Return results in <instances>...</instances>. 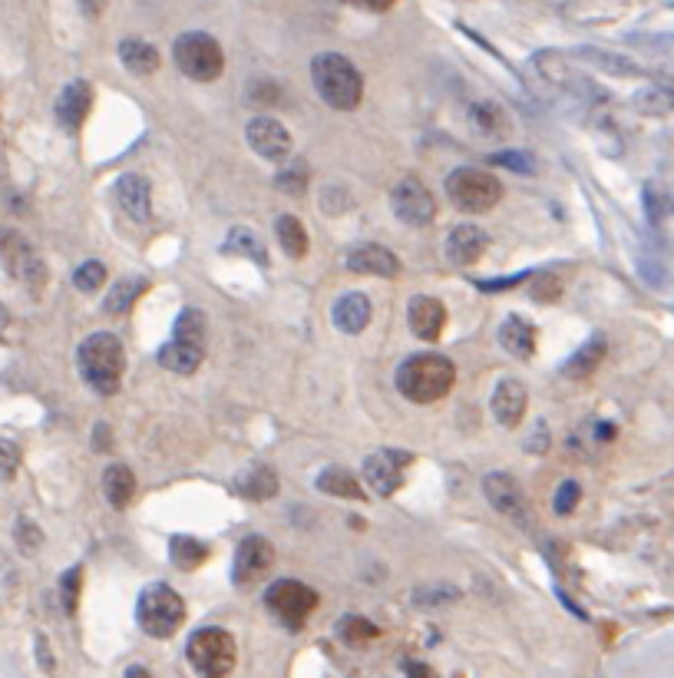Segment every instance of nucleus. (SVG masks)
Segmentation results:
<instances>
[{"mask_svg": "<svg viewBox=\"0 0 674 678\" xmlns=\"http://www.w3.org/2000/svg\"><path fill=\"white\" fill-rule=\"evenodd\" d=\"M14 540L20 546V553H37L40 543H43V533L34 520H27V516H20L17 526H14Z\"/></svg>", "mask_w": 674, "mask_h": 678, "instance_id": "ea45409f", "label": "nucleus"}, {"mask_svg": "<svg viewBox=\"0 0 674 678\" xmlns=\"http://www.w3.org/2000/svg\"><path fill=\"white\" fill-rule=\"evenodd\" d=\"M202 358H205V344H192V341H179V338H172L166 348L159 351V364L176 374H195Z\"/></svg>", "mask_w": 674, "mask_h": 678, "instance_id": "5701e85b", "label": "nucleus"}, {"mask_svg": "<svg viewBox=\"0 0 674 678\" xmlns=\"http://www.w3.org/2000/svg\"><path fill=\"white\" fill-rule=\"evenodd\" d=\"M80 583H83V569L80 566L67 569V573H63V579H60L63 612H70V616H73V609H76V599H80Z\"/></svg>", "mask_w": 674, "mask_h": 678, "instance_id": "a19ab883", "label": "nucleus"}, {"mask_svg": "<svg viewBox=\"0 0 674 678\" xmlns=\"http://www.w3.org/2000/svg\"><path fill=\"white\" fill-rule=\"evenodd\" d=\"M222 252L225 255H245V258H252L255 265L268 268V249H265V242L258 239L252 229H245V225H238V229H232V232L225 235Z\"/></svg>", "mask_w": 674, "mask_h": 678, "instance_id": "c85d7f7f", "label": "nucleus"}, {"mask_svg": "<svg viewBox=\"0 0 674 678\" xmlns=\"http://www.w3.org/2000/svg\"><path fill=\"white\" fill-rule=\"evenodd\" d=\"M347 268L354 275H377V278H394L400 275V258L384 249V245H357V249L347 252Z\"/></svg>", "mask_w": 674, "mask_h": 678, "instance_id": "a211bd4d", "label": "nucleus"}, {"mask_svg": "<svg viewBox=\"0 0 674 678\" xmlns=\"http://www.w3.org/2000/svg\"><path fill=\"white\" fill-rule=\"evenodd\" d=\"M489 163L506 166V169H513V172H526V176H532V172H536V156L523 153V149H506V153H493V156H489Z\"/></svg>", "mask_w": 674, "mask_h": 678, "instance_id": "58836bf2", "label": "nucleus"}, {"mask_svg": "<svg viewBox=\"0 0 674 678\" xmlns=\"http://www.w3.org/2000/svg\"><path fill=\"white\" fill-rule=\"evenodd\" d=\"M602 358H605V338L595 335V338L585 341L569 361L562 364V374H565V378H572V381H582V378H589L595 368H599Z\"/></svg>", "mask_w": 674, "mask_h": 678, "instance_id": "cd10ccee", "label": "nucleus"}, {"mask_svg": "<svg viewBox=\"0 0 674 678\" xmlns=\"http://www.w3.org/2000/svg\"><path fill=\"white\" fill-rule=\"evenodd\" d=\"M133 493H136V473L133 470H129L126 464L106 467V473H103V497L110 500V507L126 510L129 500H133Z\"/></svg>", "mask_w": 674, "mask_h": 678, "instance_id": "bb28decb", "label": "nucleus"}, {"mask_svg": "<svg viewBox=\"0 0 674 678\" xmlns=\"http://www.w3.org/2000/svg\"><path fill=\"white\" fill-rule=\"evenodd\" d=\"M470 120L483 129V133H489V136H496V133H506V113H503V106L499 103H476L473 110H470Z\"/></svg>", "mask_w": 674, "mask_h": 678, "instance_id": "c9c22d12", "label": "nucleus"}, {"mask_svg": "<svg viewBox=\"0 0 674 678\" xmlns=\"http://www.w3.org/2000/svg\"><path fill=\"white\" fill-rule=\"evenodd\" d=\"M486 245H489V235L480 229V225L463 222L447 235V258L456 268H470L483 258Z\"/></svg>", "mask_w": 674, "mask_h": 678, "instance_id": "f3484780", "label": "nucleus"}, {"mask_svg": "<svg viewBox=\"0 0 674 678\" xmlns=\"http://www.w3.org/2000/svg\"><path fill=\"white\" fill-rule=\"evenodd\" d=\"M582 57H592V63H599V67L612 70V73H638L632 63H628L625 57H615V53H602V50H582Z\"/></svg>", "mask_w": 674, "mask_h": 678, "instance_id": "37998d69", "label": "nucleus"}, {"mask_svg": "<svg viewBox=\"0 0 674 678\" xmlns=\"http://www.w3.org/2000/svg\"><path fill=\"white\" fill-rule=\"evenodd\" d=\"M205 315L199 308H186L182 315L176 318V338L179 341H192V344H205Z\"/></svg>", "mask_w": 674, "mask_h": 678, "instance_id": "e433bc0d", "label": "nucleus"}, {"mask_svg": "<svg viewBox=\"0 0 674 678\" xmlns=\"http://www.w3.org/2000/svg\"><path fill=\"white\" fill-rule=\"evenodd\" d=\"M76 368L96 394H116L126 371L123 341L110 331H96V335L83 338V344L76 348Z\"/></svg>", "mask_w": 674, "mask_h": 678, "instance_id": "f257e3e1", "label": "nucleus"}, {"mask_svg": "<svg viewBox=\"0 0 674 678\" xmlns=\"http://www.w3.org/2000/svg\"><path fill=\"white\" fill-rule=\"evenodd\" d=\"M136 619L139 629L152 639H169L176 636L179 626L186 622V602L166 583H152L139 593L136 602Z\"/></svg>", "mask_w": 674, "mask_h": 678, "instance_id": "20e7f679", "label": "nucleus"}, {"mask_svg": "<svg viewBox=\"0 0 674 678\" xmlns=\"http://www.w3.org/2000/svg\"><path fill=\"white\" fill-rule=\"evenodd\" d=\"M371 298L364 292H347L344 298H337L334 305V328L344 335H361L371 325Z\"/></svg>", "mask_w": 674, "mask_h": 678, "instance_id": "aec40b11", "label": "nucleus"}, {"mask_svg": "<svg viewBox=\"0 0 674 678\" xmlns=\"http://www.w3.org/2000/svg\"><path fill=\"white\" fill-rule=\"evenodd\" d=\"M318 490L337 500H364V483L347 467H324L318 473Z\"/></svg>", "mask_w": 674, "mask_h": 678, "instance_id": "393cba45", "label": "nucleus"}, {"mask_svg": "<svg viewBox=\"0 0 674 678\" xmlns=\"http://www.w3.org/2000/svg\"><path fill=\"white\" fill-rule=\"evenodd\" d=\"M126 678H152V675L143 669V665H129V669H126Z\"/></svg>", "mask_w": 674, "mask_h": 678, "instance_id": "09e8293b", "label": "nucleus"}, {"mask_svg": "<svg viewBox=\"0 0 674 678\" xmlns=\"http://www.w3.org/2000/svg\"><path fill=\"white\" fill-rule=\"evenodd\" d=\"M483 493H486L489 507H493L496 513L509 516V520H523V516H526V497H523L519 483L509 477V473H503V470L486 473V477H483Z\"/></svg>", "mask_w": 674, "mask_h": 678, "instance_id": "4468645a", "label": "nucleus"}, {"mask_svg": "<svg viewBox=\"0 0 674 678\" xmlns=\"http://www.w3.org/2000/svg\"><path fill=\"white\" fill-rule=\"evenodd\" d=\"M245 139H248V146H252V153L268 159V163H285L291 156V133L278 120H271V116H255V120H248Z\"/></svg>", "mask_w": 674, "mask_h": 678, "instance_id": "f8f14e48", "label": "nucleus"}, {"mask_svg": "<svg viewBox=\"0 0 674 678\" xmlns=\"http://www.w3.org/2000/svg\"><path fill=\"white\" fill-rule=\"evenodd\" d=\"M275 235H278L285 255H291V258L308 255V232H304L301 219H295V215H278V219H275Z\"/></svg>", "mask_w": 674, "mask_h": 678, "instance_id": "c756f323", "label": "nucleus"}, {"mask_svg": "<svg viewBox=\"0 0 674 678\" xmlns=\"http://www.w3.org/2000/svg\"><path fill=\"white\" fill-rule=\"evenodd\" d=\"M172 57H176V67L195 83L219 80V73L225 67L219 40L202 34V30H189V34H182L176 40V47H172Z\"/></svg>", "mask_w": 674, "mask_h": 678, "instance_id": "0eeeda50", "label": "nucleus"}, {"mask_svg": "<svg viewBox=\"0 0 674 678\" xmlns=\"http://www.w3.org/2000/svg\"><path fill=\"white\" fill-rule=\"evenodd\" d=\"M146 288H149L146 278H136V275L116 282L110 288V295H106V311H110V315H126V311L136 305V298L146 292Z\"/></svg>", "mask_w": 674, "mask_h": 678, "instance_id": "7c9ffc66", "label": "nucleus"}, {"mask_svg": "<svg viewBox=\"0 0 674 678\" xmlns=\"http://www.w3.org/2000/svg\"><path fill=\"white\" fill-rule=\"evenodd\" d=\"M37 662H40L43 672H53V655H50L47 636H37Z\"/></svg>", "mask_w": 674, "mask_h": 678, "instance_id": "49530a36", "label": "nucleus"}, {"mask_svg": "<svg viewBox=\"0 0 674 678\" xmlns=\"http://www.w3.org/2000/svg\"><path fill=\"white\" fill-rule=\"evenodd\" d=\"M169 556L179 569H195L209 559V546H205L202 540H195V536H172Z\"/></svg>", "mask_w": 674, "mask_h": 678, "instance_id": "2f4dec72", "label": "nucleus"}, {"mask_svg": "<svg viewBox=\"0 0 674 678\" xmlns=\"http://www.w3.org/2000/svg\"><path fill=\"white\" fill-rule=\"evenodd\" d=\"M116 202L119 209H123L129 219L136 225H146L149 222V182L143 176H136V172H126V176H119L116 182Z\"/></svg>", "mask_w": 674, "mask_h": 678, "instance_id": "6ab92c4d", "label": "nucleus"}, {"mask_svg": "<svg viewBox=\"0 0 674 678\" xmlns=\"http://www.w3.org/2000/svg\"><path fill=\"white\" fill-rule=\"evenodd\" d=\"M582 497V487L575 480H562V487L556 490V500H552V507H556L559 516H569L575 510V503Z\"/></svg>", "mask_w": 674, "mask_h": 678, "instance_id": "79ce46f5", "label": "nucleus"}, {"mask_svg": "<svg viewBox=\"0 0 674 678\" xmlns=\"http://www.w3.org/2000/svg\"><path fill=\"white\" fill-rule=\"evenodd\" d=\"M489 407H493V417L503 427H509V430L519 427V424H523V417H526V407H529L526 384L516 381V378L499 381L496 391H493V401H489Z\"/></svg>", "mask_w": 674, "mask_h": 678, "instance_id": "dca6fc26", "label": "nucleus"}, {"mask_svg": "<svg viewBox=\"0 0 674 678\" xmlns=\"http://www.w3.org/2000/svg\"><path fill=\"white\" fill-rule=\"evenodd\" d=\"M314 90L334 110H354L364 96V77L344 53H318L311 60Z\"/></svg>", "mask_w": 674, "mask_h": 678, "instance_id": "7ed1b4c3", "label": "nucleus"}, {"mask_svg": "<svg viewBox=\"0 0 674 678\" xmlns=\"http://www.w3.org/2000/svg\"><path fill=\"white\" fill-rule=\"evenodd\" d=\"M499 344H503V351H509L513 358H532V351H536V328H532L526 318L509 315L503 325H499Z\"/></svg>", "mask_w": 674, "mask_h": 678, "instance_id": "4be33fe9", "label": "nucleus"}, {"mask_svg": "<svg viewBox=\"0 0 674 678\" xmlns=\"http://www.w3.org/2000/svg\"><path fill=\"white\" fill-rule=\"evenodd\" d=\"M397 391L413 404H433L450 394L456 381V368L443 354H413L394 374Z\"/></svg>", "mask_w": 674, "mask_h": 678, "instance_id": "f03ea898", "label": "nucleus"}, {"mask_svg": "<svg viewBox=\"0 0 674 678\" xmlns=\"http://www.w3.org/2000/svg\"><path fill=\"white\" fill-rule=\"evenodd\" d=\"M235 490L248 500H271L278 493V473L268 464H252L235 477Z\"/></svg>", "mask_w": 674, "mask_h": 678, "instance_id": "b1692460", "label": "nucleus"}, {"mask_svg": "<svg viewBox=\"0 0 674 678\" xmlns=\"http://www.w3.org/2000/svg\"><path fill=\"white\" fill-rule=\"evenodd\" d=\"M96 437H93V447H110V427L106 424H96Z\"/></svg>", "mask_w": 674, "mask_h": 678, "instance_id": "de8ad7c7", "label": "nucleus"}, {"mask_svg": "<svg viewBox=\"0 0 674 678\" xmlns=\"http://www.w3.org/2000/svg\"><path fill=\"white\" fill-rule=\"evenodd\" d=\"M186 659L202 678H225L235 669V639L219 626L195 629L186 645Z\"/></svg>", "mask_w": 674, "mask_h": 678, "instance_id": "39448f33", "label": "nucleus"}, {"mask_svg": "<svg viewBox=\"0 0 674 678\" xmlns=\"http://www.w3.org/2000/svg\"><path fill=\"white\" fill-rule=\"evenodd\" d=\"M413 454L407 450H377L364 460V483L371 487L377 497H390L404 483V470L410 467Z\"/></svg>", "mask_w": 674, "mask_h": 678, "instance_id": "9b49d317", "label": "nucleus"}, {"mask_svg": "<svg viewBox=\"0 0 674 678\" xmlns=\"http://www.w3.org/2000/svg\"><path fill=\"white\" fill-rule=\"evenodd\" d=\"M119 60H123V67L129 73H136V77H149V73L159 70V50L136 37L119 43Z\"/></svg>", "mask_w": 674, "mask_h": 678, "instance_id": "a878e982", "label": "nucleus"}, {"mask_svg": "<svg viewBox=\"0 0 674 678\" xmlns=\"http://www.w3.org/2000/svg\"><path fill=\"white\" fill-rule=\"evenodd\" d=\"M90 106H93V86L86 80H73L63 86V93L57 100V120L67 129H76V126H83Z\"/></svg>", "mask_w": 674, "mask_h": 678, "instance_id": "412c9836", "label": "nucleus"}, {"mask_svg": "<svg viewBox=\"0 0 674 678\" xmlns=\"http://www.w3.org/2000/svg\"><path fill=\"white\" fill-rule=\"evenodd\" d=\"M275 186L281 192H288L291 199H301L304 192H308V163H304V159H295V163L285 166L275 176Z\"/></svg>", "mask_w": 674, "mask_h": 678, "instance_id": "f704fd0d", "label": "nucleus"}, {"mask_svg": "<svg viewBox=\"0 0 674 678\" xmlns=\"http://www.w3.org/2000/svg\"><path fill=\"white\" fill-rule=\"evenodd\" d=\"M275 566V550H271V543L265 536H245L242 543H238V553H235V563H232V583L235 586H252L255 579H262L268 569Z\"/></svg>", "mask_w": 674, "mask_h": 678, "instance_id": "ddd939ff", "label": "nucleus"}, {"mask_svg": "<svg viewBox=\"0 0 674 678\" xmlns=\"http://www.w3.org/2000/svg\"><path fill=\"white\" fill-rule=\"evenodd\" d=\"M20 467V447L14 444V440L0 437V477L10 480Z\"/></svg>", "mask_w": 674, "mask_h": 678, "instance_id": "c03bdc74", "label": "nucleus"}, {"mask_svg": "<svg viewBox=\"0 0 674 678\" xmlns=\"http://www.w3.org/2000/svg\"><path fill=\"white\" fill-rule=\"evenodd\" d=\"M265 606L285 622L288 629H301L318 606V593L298 579H278L265 589Z\"/></svg>", "mask_w": 674, "mask_h": 678, "instance_id": "6e6552de", "label": "nucleus"}, {"mask_svg": "<svg viewBox=\"0 0 674 678\" xmlns=\"http://www.w3.org/2000/svg\"><path fill=\"white\" fill-rule=\"evenodd\" d=\"M407 321H410V331L420 341H437L443 335V328H447V308H443L440 298L417 295L410 298L407 305Z\"/></svg>", "mask_w": 674, "mask_h": 678, "instance_id": "2eb2a0df", "label": "nucleus"}, {"mask_svg": "<svg viewBox=\"0 0 674 678\" xmlns=\"http://www.w3.org/2000/svg\"><path fill=\"white\" fill-rule=\"evenodd\" d=\"M390 209L404 225H413V229H423V225L433 222L437 215V202H433L430 189L423 186L420 179H400L394 192H390Z\"/></svg>", "mask_w": 674, "mask_h": 678, "instance_id": "9d476101", "label": "nucleus"}, {"mask_svg": "<svg viewBox=\"0 0 674 678\" xmlns=\"http://www.w3.org/2000/svg\"><path fill=\"white\" fill-rule=\"evenodd\" d=\"M562 292L556 275H536V285H532V298L536 301H556Z\"/></svg>", "mask_w": 674, "mask_h": 678, "instance_id": "a18cd8bd", "label": "nucleus"}, {"mask_svg": "<svg viewBox=\"0 0 674 678\" xmlns=\"http://www.w3.org/2000/svg\"><path fill=\"white\" fill-rule=\"evenodd\" d=\"M0 258L7 262L10 275L20 278L30 292H40L43 282H47V265L43 258L30 249L27 239L14 229H0Z\"/></svg>", "mask_w": 674, "mask_h": 678, "instance_id": "1a4fd4ad", "label": "nucleus"}, {"mask_svg": "<svg viewBox=\"0 0 674 678\" xmlns=\"http://www.w3.org/2000/svg\"><path fill=\"white\" fill-rule=\"evenodd\" d=\"M4 328H7V311L0 308V335H4Z\"/></svg>", "mask_w": 674, "mask_h": 678, "instance_id": "8fccbe9b", "label": "nucleus"}, {"mask_svg": "<svg viewBox=\"0 0 674 678\" xmlns=\"http://www.w3.org/2000/svg\"><path fill=\"white\" fill-rule=\"evenodd\" d=\"M337 636H341V642H347V645H367V642H374L377 636H380V629L374 626L371 619H364V616H344L341 622H337Z\"/></svg>", "mask_w": 674, "mask_h": 678, "instance_id": "473e14b6", "label": "nucleus"}, {"mask_svg": "<svg viewBox=\"0 0 674 678\" xmlns=\"http://www.w3.org/2000/svg\"><path fill=\"white\" fill-rule=\"evenodd\" d=\"M635 106L648 116H665L674 110V90H668V86H645L635 96Z\"/></svg>", "mask_w": 674, "mask_h": 678, "instance_id": "72a5a7b5", "label": "nucleus"}, {"mask_svg": "<svg viewBox=\"0 0 674 678\" xmlns=\"http://www.w3.org/2000/svg\"><path fill=\"white\" fill-rule=\"evenodd\" d=\"M447 196L460 212L480 215V212H489L499 199H503V182L486 169L463 166V169H453L447 176Z\"/></svg>", "mask_w": 674, "mask_h": 678, "instance_id": "423d86ee", "label": "nucleus"}, {"mask_svg": "<svg viewBox=\"0 0 674 678\" xmlns=\"http://www.w3.org/2000/svg\"><path fill=\"white\" fill-rule=\"evenodd\" d=\"M106 282V265L103 262H83L73 272V285L80 292H100V285Z\"/></svg>", "mask_w": 674, "mask_h": 678, "instance_id": "4c0bfd02", "label": "nucleus"}]
</instances>
